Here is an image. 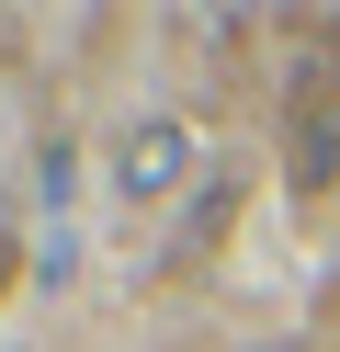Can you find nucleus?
<instances>
[{
  "label": "nucleus",
  "instance_id": "nucleus-1",
  "mask_svg": "<svg viewBox=\"0 0 340 352\" xmlns=\"http://www.w3.org/2000/svg\"><path fill=\"white\" fill-rule=\"evenodd\" d=\"M170 170H181V125H148V137L125 148V182L148 193V182H170Z\"/></svg>",
  "mask_w": 340,
  "mask_h": 352
}]
</instances>
